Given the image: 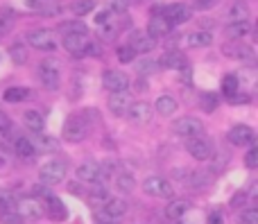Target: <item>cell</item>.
I'll return each instance as SVG.
<instances>
[{
    "label": "cell",
    "instance_id": "obj_1",
    "mask_svg": "<svg viewBox=\"0 0 258 224\" xmlns=\"http://www.w3.org/2000/svg\"><path fill=\"white\" fill-rule=\"evenodd\" d=\"M27 43L36 50H43V52H52L59 48V39L52 30H32L27 32Z\"/></svg>",
    "mask_w": 258,
    "mask_h": 224
},
{
    "label": "cell",
    "instance_id": "obj_2",
    "mask_svg": "<svg viewBox=\"0 0 258 224\" xmlns=\"http://www.w3.org/2000/svg\"><path fill=\"white\" fill-rule=\"evenodd\" d=\"M66 179V163L54 159V161H48L43 168L39 170V181L43 186H57Z\"/></svg>",
    "mask_w": 258,
    "mask_h": 224
},
{
    "label": "cell",
    "instance_id": "obj_3",
    "mask_svg": "<svg viewBox=\"0 0 258 224\" xmlns=\"http://www.w3.org/2000/svg\"><path fill=\"white\" fill-rule=\"evenodd\" d=\"M172 131L181 138H200V136L206 134L204 122L197 120V118H179V120L172 122Z\"/></svg>",
    "mask_w": 258,
    "mask_h": 224
},
{
    "label": "cell",
    "instance_id": "obj_4",
    "mask_svg": "<svg viewBox=\"0 0 258 224\" xmlns=\"http://www.w3.org/2000/svg\"><path fill=\"white\" fill-rule=\"evenodd\" d=\"M154 14L163 16L170 25H179V23H186L190 21L192 16V9L188 5H181V3H174V5H165V7H156Z\"/></svg>",
    "mask_w": 258,
    "mask_h": 224
},
{
    "label": "cell",
    "instance_id": "obj_5",
    "mask_svg": "<svg viewBox=\"0 0 258 224\" xmlns=\"http://www.w3.org/2000/svg\"><path fill=\"white\" fill-rule=\"evenodd\" d=\"M39 77H41V84H43L48 91H57L59 84H61V72H59V63L54 61V59H45V61H41V66H39Z\"/></svg>",
    "mask_w": 258,
    "mask_h": 224
},
{
    "label": "cell",
    "instance_id": "obj_6",
    "mask_svg": "<svg viewBox=\"0 0 258 224\" xmlns=\"http://www.w3.org/2000/svg\"><path fill=\"white\" fill-rule=\"evenodd\" d=\"M143 190H145V195H152V197H159V199H170L174 195V188L163 177H147L143 181Z\"/></svg>",
    "mask_w": 258,
    "mask_h": 224
},
{
    "label": "cell",
    "instance_id": "obj_7",
    "mask_svg": "<svg viewBox=\"0 0 258 224\" xmlns=\"http://www.w3.org/2000/svg\"><path fill=\"white\" fill-rule=\"evenodd\" d=\"M86 134H89V127L82 116H71L63 125V140H68V143H80L86 138Z\"/></svg>",
    "mask_w": 258,
    "mask_h": 224
},
{
    "label": "cell",
    "instance_id": "obj_8",
    "mask_svg": "<svg viewBox=\"0 0 258 224\" xmlns=\"http://www.w3.org/2000/svg\"><path fill=\"white\" fill-rule=\"evenodd\" d=\"M186 150L195 161H209L213 159V143H211L206 136H200V138H188L186 140Z\"/></svg>",
    "mask_w": 258,
    "mask_h": 224
},
{
    "label": "cell",
    "instance_id": "obj_9",
    "mask_svg": "<svg viewBox=\"0 0 258 224\" xmlns=\"http://www.w3.org/2000/svg\"><path fill=\"white\" fill-rule=\"evenodd\" d=\"M16 213L21 215V220H41V217L45 215V206L43 202H39V199L34 197H27V199H21V202L16 204Z\"/></svg>",
    "mask_w": 258,
    "mask_h": 224
},
{
    "label": "cell",
    "instance_id": "obj_10",
    "mask_svg": "<svg viewBox=\"0 0 258 224\" xmlns=\"http://www.w3.org/2000/svg\"><path fill=\"white\" fill-rule=\"evenodd\" d=\"M127 213V204L122 202V199H116V197H109L107 202L100 206L98 211V217L102 222H113L118 220V217H122Z\"/></svg>",
    "mask_w": 258,
    "mask_h": 224
},
{
    "label": "cell",
    "instance_id": "obj_11",
    "mask_svg": "<svg viewBox=\"0 0 258 224\" xmlns=\"http://www.w3.org/2000/svg\"><path fill=\"white\" fill-rule=\"evenodd\" d=\"M102 84L109 93H120V91L129 89V77L122 70H113V68H109V70L102 72Z\"/></svg>",
    "mask_w": 258,
    "mask_h": 224
},
{
    "label": "cell",
    "instance_id": "obj_12",
    "mask_svg": "<svg viewBox=\"0 0 258 224\" xmlns=\"http://www.w3.org/2000/svg\"><path fill=\"white\" fill-rule=\"evenodd\" d=\"M63 50L73 57H86V45H89V36L86 34H63L61 41Z\"/></svg>",
    "mask_w": 258,
    "mask_h": 224
},
{
    "label": "cell",
    "instance_id": "obj_13",
    "mask_svg": "<svg viewBox=\"0 0 258 224\" xmlns=\"http://www.w3.org/2000/svg\"><path fill=\"white\" fill-rule=\"evenodd\" d=\"M129 48L134 50V52H141V54H147L150 50H154V45H156V39H152L147 32H143V30H134L132 34H129Z\"/></svg>",
    "mask_w": 258,
    "mask_h": 224
},
{
    "label": "cell",
    "instance_id": "obj_14",
    "mask_svg": "<svg viewBox=\"0 0 258 224\" xmlns=\"http://www.w3.org/2000/svg\"><path fill=\"white\" fill-rule=\"evenodd\" d=\"M227 138H229V143L236 145V147H245V145L254 143L256 134H254V129H251L249 125H236V127H231V129H229Z\"/></svg>",
    "mask_w": 258,
    "mask_h": 224
},
{
    "label": "cell",
    "instance_id": "obj_15",
    "mask_svg": "<svg viewBox=\"0 0 258 224\" xmlns=\"http://www.w3.org/2000/svg\"><path fill=\"white\" fill-rule=\"evenodd\" d=\"M125 116L134 125H145V122L152 120V107L147 102H132Z\"/></svg>",
    "mask_w": 258,
    "mask_h": 224
},
{
    "label": "cell",
    "instance_id": "obj_16",
    "mask_svg": "<svg viewBox=\"0 0 258 224\" xmlns=\"http://www.w3.org/2000/svg\"><path fill=\"white\" fill-rule=\"evenodd\" d=\"M45 215L50 217V220H54V222H63L68 217V208H66V204L61 202V199H57V197H48L45 199Z\"/></svg>",
    "mask_w": 258,
    "mask_h": 224
},
{
    "label": "cell",
    "instance_id": "obj_17",
    "mask_svg": "<svg viewBox=\"0 0 258 224\" xmlns=\"http://www.w3.org/2000/svg\"><path fill=\"white\" fill-rule=\"evenodd\" d=\"M170 30H172V25H170L168 21H165L163 16H159V14H154V16L150 18V23H147V34L152 36V39H161V36H168Z\"/></svg>",
    "mask_w": 258,
    "mask_h": 224
},
{
    "label": "cell",
    "instance_id": "obj_18",
    "mask_svg": "<svg viewBox=\"0 0 258 224\" xmlns=\"http://www.w3.org/2000/svg\"><path fill=\"white\" fill-rule=\"evenodd\" d=\"M129 104H132V95L127 91H120V93H111L109 98V109H111L113 116H125Z\"/></svg>",
    "mask_w": 258,
    "mask_h": 224
},
{
    "label": "cell",
    "instance_id": "obj_19",
    "mask_svg": "<svg viewBox=\"0 0 258 224\" xmlns=\"http://www.w3.org/2000/svg\"><path fill=\"white\" fill-rule=\"evenodd\" d=\"M77 179L80 181H86V184H93V181L100 179V163L95 161H84L77 166Z\"/></svg>",
    "mask_w": 258,
    "mask_h": 224
},
{
    "label": "cell",
    "instance_id": "obj_20",
    "mask_svg": "<svg viewBox=\"0 0 258 224\" xmlns=\"http://www.w3.org/2000/svg\"><path fill=\"white\" fill-rule=\"evenodd\" d=\"M156 63H159V68L181 70V68H186V57H183L181 52H177V50H170V52H165L161 59H156Z\"/></svg>",
    "mask_w": 258,
    "mask_h": 224
},
{
    "label": "cell",
    "instance_id": "obj_21",
    "mask_svg": "<svg viewBox=\"0 0 258 224\" xmlns=\"http://www.w3.org/2000/svg\"><path fill=\"white\" fill-rule=\"evenodd\" d=\"M188 211H190V202H186V199H174V202L168 204L165 215H168L170 220H181Z\"/></svg>",
    "mask_w": 258,
    "mask_h": 224
},
{
    "label": "cell",
    "instance_id": "obj_22",
    "mask_svg": "<svg viewBox=\"0 0 258 224\" xmlns=\"http://www.w3.org/2000/svg\"><path fill=\"white\" fill-rule=\"evenodd\" d=\"M14 152L23 159H32L36 154V150H34V145H32L30 138H25V136H16V138H14Z\"/></svg>",
    "mask_w": 258,
    "mask_h": 224
},
{
    "label": "cell",
    "instance_id": "obj_23",
    "mask_svg": "<svg viewBox=\"0 0 258 224\" xmlns=\"http://www.w3.org/2000/svg\"><path fill=\"white\" fill-rule=\"evenodd\" d=\"M247 16H249V7H247L245 0H238V3H233L231 7H229V12H227V18L231 23L247 21Z\"/></svg>",
    "mask_w": 258,
    "mask_h": 224
},
{
    "label": "cell",
    "instance_id": "obj_24",
    "mask_svg": "<svg viewBox=\"0 0 258 224\" xmlns=\"http://www.w3.org/2000/svg\"><path fill=\"white\" fill-rule=\"evenodd\" d=\"M23 122H25V127L30 131H34V134H41L43 131V116H41L39 111H25L23 113Z\"/></svg>",
    "mask_w": 258,
    "mask_h": 224
},
{
    "label": "cell",
    "instance_id": "obj_25",
    "mask_svg": "<svg viewBox=\"0 0 258 224\" xmlns=\"http://www.w3.org/2000/svg\"><path fill=\"white\" fill-rule=\"evenodd\" d=\"M30 95H32V91L25 89V86H12V89L5 91L3 98H5V102L16 104V102H23V100H30Z\"/></svg>",
    "mask_w": 258,
    "mask_h": 224
},
{
    "label": "cell",
    "instance_id": "obj_26",
    "mask_svg": "<svg viewBox=\"0 0 258 224\" xmlns=\"http://www.w3.org/2000/svg\"><path fill=\"white\" fill-rule=\"evenodd\" d=\"M183 181H188L192 188H206V186L213 184V175H209V172H192V175L183 177Z\"/></svg>",
    "mask_w": 258,
    "mask_h": 224
},
{
    "label": "cell",
    "instance_id": "obj_27",
    "mask_svg": "<svg viewBox=\"0 0 258 224\" xmlns=\"http://www.w3.org/2000/svg\"><path fill=\"white\" fill-rule=\"evenodd\" d=\"M186 41H188V45H190V48H206V45L213 43V36H211V32L200 30V32H192V34H188Z\"/></svg>",
    "mask_w": 258,
    "mask_h": 224
},
{
    "label": "cell",
    "instance_id": "obj_28",
    "mask_svg": "<svg viewBox=\"0 0 258 224\" xmlns=\"http://www.w3.org/2000/svg\"><path fill=\"white\" fill-rule=\"evenodd\" d=\"M156 111H159L161 116H172V113L177 111V100H174L172 95H161V98H156Z\"/></svg>",
    "mask_w": 258,
    "mask_h": 224
},
{
    "label": "cell",
    "instance_id": "obj_29",
    "mask_svg": "<svg viewBox=\"0 0 258 224\" xmlns=\"http://www.w3.org/2000/svg\"><path fill=\"white\" fill-rule=\"evenodd\" d=\"M34 150L36 152H54V150L59 147V143L54 138H50L48 134H36V138H34Z\"/></svg>",
    "mask_w": 258,
    "mask_h": 224
},
{
    "label": "cell",
    "instance_id": "obj_30",
    "mask_svg": "<svg viewBox=\"0 0 258 224\" xmlns=\"http://www.w3.org/2000/svg\"><path fill=\"white\" fill-rule=\"evenodd\" d=\"M134 186H136V179H134L132 172H116V188L122 190V193H132Z\"/></svg>",
    "mask_w": 258,
    "mask_h": 224
},
{
    "label": "cell",
    "instance_id": "obj_31",
    "mask_svg": "<svg viewBox=\"0 0 258 224\" xmlns=\"http://www.w3.org/2000/svg\"><path fill=\"white\" fill-rule=\"evenodd\" d=\"M109 197H111V195H109V190L104 188V186H95V188L89 193V204L91 206H102Z\"/></svg>",
    "mask_w": 258,
    "mask_h": 224
},
{
    "label": "cell",
    "instance_id": "obj_32",
    "mask_svg": "<svg viewBox=\"0 0 258 224\" xmlns=\"http://www.w3.org/2000/svg\"><path fill=\"white\" fill-rule=\"evenodd\" d=\"M251 32V25L249 21H240V23H231V25L227 27V34L231 36V39H242L245 34H249Z\"/></svg>",
    "mask_w": 258,
    "mask_h": 224
},
{
    "label": "cell",
    "instance_id": "obj_33",
    "mask_svg": "<svg viewBox=\"0 0 258 224\" xmlns=\"http://www.w3.org/2000/svg\"><path fill=\"white\" fill-rule=\"evenodd\" d=\"M238 86H240V80H238L236 75H227L222 80V93L227 95L229 100L231 98H236V91H238Z\"/></svg>",
    "mask_w": 258,
    "mask_h": 224
},
{
    "label": "cell",
    "instance_id": "obj_34",
    "mask_svg": "<svg viewBox=\"0 0 258 224\" xmlns=\"http://www.w3.org/2000/svg\"><path fill=\"white\" fill-rule=\"evenodd\" d=\"M93 7H95V0H75V3L71 5L75 16H86V14L93 12Z\"/></svg>",
    "mask_w": 258,
    "mask_h": 224
},
{
    "label": "cell",
    "instance_id": "obj_35",
    "mask_svg": "<svg viewBox=\"0 0 258 224\" xmlns=\"http://www.w3.org/2000/svg\"><path fill=\"white\" fill-rule=\"evenodd\" d=\"M9 211H16V199H14L12 193L0 190V215H3V213H9Z\"/></svg>",
    "mask_w": 258,
    "mask_h": 224
},
{
    "label": "cell",
    "instance_id": "obj_36",
    "mask_svg": "<svg viewBox=\"0 0 258 224\" xmlns=\"http://www.w3.org/2000/svg\"><path fill=\"white\" fill-rule=\"evenodd\" d=\"M9 57H12V61L14 63H25L27 61V50H25V45L23 43H14L12 48H9Z\"/></svg>",
    "mask_w": 258,
    "mask_h": 224
},
{
    "label": "cell",
    "instance_id": "obj_37",
    "mask_svg": "<svg viewBox=\"0 0 258 224\" xmlns=\"http://www.w3.org/2000/svg\"><path fill=\"white\" fill-rule=\"evenodd\" d=\"M59 30H61L63 34H86V25L80 21H68V23H63V25H59Z\"/></svg>",
    "mask_w": 258,
    "mask_h": 224
},
{
    "label": "cell",
    "instance_id": "obj_38",
    "mask_svg": "<svg viewBox=\"0 0 258 224\" xmlns=\"http://www.w3.org/2000/svg\"><path fill=\"white\" fill-rule=\"evenodd\" d=\"M136 70L141 75H152V72L159 70V63L154 59H143V61H136Z\"/></svg>",
    "mask_w": 258,
    "mask_h": 224
},
{
    "label": "cell",
    "instance_id": "obj_39",
    "mask_svg": "<svg viewBox=\"0 0 258 224\" xmlns=\"http://www.w3.org/2000/svg\"><path fill=\"white\" fill-rule=\"evenodd\" d=\"M116 54H118V61H122V63H132L134 59H136V52H134V50L129 48L127 43L125 45H118Z\"/></svg>",
    "mask_w": 258,
    "mask_h": 224
},
{
    "label": "cell",
    "instance_id": "obj_40",
    "mask_svg": "<svg viewBox=\"0 0 258 224\" xmlns=\"http://www.w3.org/2000/svg\"><path fill=\"white\" fill-rule=\"evenodd\" d=\"M218 95L215 93H206V95H202V109L204 111H213L215 107H218Z\"/></svg>",
    "mask_w": 258,
    "mask_h": 224
},
{
    "label": "cell",
    "instance_id": "obj_41",
    "mask_svg": "<svg viewBox=\"0 0 258 224\" xmlns=\"http://www.w3.org/2000/svg\"><path fill=\"white\" fill-rule=\"evenodd\" d=\"M245 166L249 168V170H254V168H258V147H254V145H251L249 152L245 154Z\"/></svg>",
    "mask_w": 258,
    "mask_h": 224
},
{
    "label": "cell",
    "instance_id": "obj_42",
    "mask_svg": "<svg viewBox=\"0 0 258 224\" xmlns=\"http://www.w3.org/2000/svg\"><path fill=\"white\" fill-rule=\"evenodd\" d=\"M240 222L242 224H258V211L256 208H245L240 213Z\"/></svg>",
    "mask_w": 258,
    "mask_h": 224
},
{
    "label": "cell",
    "instance_id": "obj_43",
    "mask_svg": "<svg viewBox=\"0 0 258 224\" xmlns=\"http://www.w3.org/2000/svg\"><path fill=\"white\" fill-rule=\"evenodd\" d=\"M109 5H111V7H109V12H111V14L113 12H116V14H125L132 3H129V0H111Z\"/></svg>",
    "mask_w": 258,
    "mask_h": 224
},
{
    "label": "cell",
    "instance_id": "obj_44",
    "mask_svg": "<svg viewBox=\"0 0 258 224\" xmlns=\"http://www.w3.org/2000/svg\"><path fill=\"white\" fill-rule=\"evenodd\" d=\"M100 36H102V39H113V36H116V25H113V23H102V25H100Z\"/></svg>",
    "mask_w": 258,
    "mask_h": 224
},
{
    "label": "cell",
    "instance_id": "obj_45",
    "mask_svg": "<svg viewBox=\"0 0 258 224\" xmlns=\"http://www.w3.org/2000/svg\"><path fill=\"white\" fill-rule=\"evenodd\" d=\"M0 222L3 224H23V220H21V215H18L16 211H9V213H3L0 215Z\"/></svg>",
    "mask_w": 258,
    "mask_h": 224
},
{
    "label": "cell",
    "instance_id": "obj_46",
    "mask_svg": "<svg viewBox=\"0 0 258 224\" xmlns=\"http://www.w3.org/2000/svg\"><path fill=\"white\" fill-rule=\"evenodd\" d=\"M218 5V0H192V7L200 9V12H209Z\"/></svg>",
    "mask_w": 258,
    "mask_h": 224
},
{
    "label": "cell",
    "instance_id": "obj_47",
    "mask_svg": "<svg viewBox=\"0 0 258 224\" xmlns=\"http://www.w3.org/2000/svg\"><path fill=\"white\" fill-rule=\"evenodd\" d=\"M9 131H12V120H9V116L3 111V109H0V134L7 136Z\"/></svg>",
    "mask_w": 258,
    "mask_h": 224
},
{
    "label": "cell",
    "instance_id": "obj_48",
    "mask_svg": "<svg viewBox=\"0 0 258 224\" xmlns=\"http://www.w3.org/2000/svg\"><path fill=\"white\" fill-rule=\"evenodd\" d=\"M86 54H91V57H100V54H102V45H100L98 41H89V45H86Z\"/></svg>",
    "mask_w": 258,
    "mask_h": 224
},
{
    "label": "cell",
    "instance_id": "obj_49",
    "mask_svg": "<svg viewBox=\"0 0 258 224\" xmlns=\"http://www.w3.org/2000/svg\"><path fill=\"white\" fill-rule=\"evenodd\" d=\"M209 224H224V215L220 211L211 213V215H209Z\"/></svg>",
    "mask_w": 258,
    "mask_h": 224
},
{
    "label": "cell",
    "instance_id": "obj_50",
    "mask_svg": "<svg viewBox=\"0 0 258 224\" xmlns=\"http://www.w3.org/2000/svg\"><path fill=\"white\" fill-rule=\"evenodd\" d=\"M34 195H41V197H45V199H48V197H52V195H50V190L48 188H45V186H34Z\"/></svg>",
    "mask_w": 258,
    "mask_h": 224
},
{
    "label": "cell",
    "instance_id": "obj_51",
    "mask_svg": "<svg viewBox=\"0 0 258 224\" xmlns=\"http://www.w3.org/2000/svg\"><path fill=\"white\" fill-rule=\"evenodd\" d=\"M109 16H111V12H102V14H98V16H95V25H102V23H107V21H109Z\"/></svg>",
    "mask_w": 258,
    "mask_h": 224
},
{
    "label": "cell",
    "instance_id": "obj_52",
    "mask_svg": "<svg viewBox=\"0 0 258 224\" xmlns=\"http://www.w3.org/2000/svg\"><path fill=\"white\" fill-rule=\"evenodd\" d=\"M129 3H134V0H129Z\"/></svg>",
    "mask_w": 258,
    "mask_h": 224
}]
</instances>
